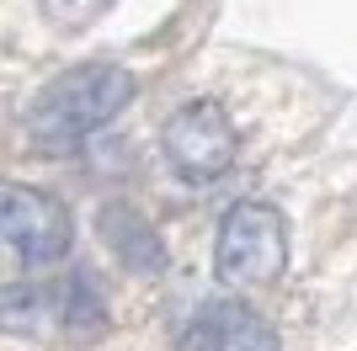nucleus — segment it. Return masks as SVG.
I'll return each instance as SVG.
<instances>
[{
  "instance_id": "1",
  "label": "nucleus",
  "mask_w": 357,
  "mask_h": 351,
  "mask_svg": "<svg viewBox=\"0 0 357 351\" xmlns=\"http://www.w3.org/2000/svg\"><path fill=\"white\" fill-rule=\"evenodd\" d=\"M128 96H134V80H128L118 64H80V70L59 75V80L32 102L27 123L43 144H80V139L102 128Z\"/></svg>"
},
{
  "instance_id": "2",
  "label": "nucleus",
  "mask_w": 357,
  "mask_h": 351,
  "mask_svg": "<svg viewBox=\"0 0 357 351\" xmlns=\"http://www.w3.org/2000/svg\"><path fill=\"white\" fill-rule=\"evenodd\" d=\"M219 277L235 288H261L288 266V229L283 213L267 203H235L219 224Z\"/></svg>"
},
{
  "instance_id": "3",
  "label": "nucleus",
  "mask_w": 357,
  "mask_h": 351,
  "mask_svg": "<svg viewBox=\"0 0 357 351\" xmlns=\"http://www.w3.org/2000/svg\"><path fill=\"white\" fill-rule=\"evenodd\" d=\"M235 123L213 102H187L165 123V160L181 181H219L235 165Z\"/></svg>"
},
{
  "instance_id": "4",
  "label": "nucleus",
  "mask_w": 357,
  "mask_h": 351,
  "mask_svg": "<svg viewBox=\"0 0 357 351\" xmlns=\"http://www.w3.org/2000/svg\"><path fill=\"white\" fill-rule=\"evenodd\" d=\"M0 224H6V245L16 250L22 266L59 261L64 250H70V213L38 187H6Z\"/></svg>"
},
{
  "instance_id": "5",
  "label": "nucleus",
  "mask_w": 357,
  "mask_h": 351,
  "mask_svg": "<svg viewBox=\"0 0 357 351\" xmlns=\"http://www.w3.org/2000/svg\"><path fill=\"white\" fill-rule=\"evenodd\" d=\"M181 351H278V336L256 309L229 298V304L197 309V320L181 336Z\"/></svg>"
},
{
  "instance_id": "6",
  "label": "nucleus",
  "mask_w": 357,
  "mask_h": 351,
  "mask_svg": "<svg viewBox=\"0 0 357 351\" xmlns=\"http://www.w3.org/2000/svg\"><path fill=\"white\" fill-rule=\"evenodd\" d=\"M102 234H107V245L118 250L134 272H160V266H165L160 234L149 229L139 213H128V208H107V213H102Z\"/></svg>"
},
{
  "instance_id": "7",
  "label": "nucleus",
  "mask_w": 357,
  "mask_h": 351,
  "mask_svg": "<svg viewBox=\"0 0 357 351\" xmlns=\"http://www.w3.org/2000/svg\"><path fill=\"white\" fill-rule=\"evenodd\" d=\"M107 6H112V0H43L48 22H59V27H86V22H96Z\"/></svg>"
}]
</instances>
